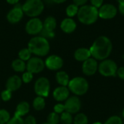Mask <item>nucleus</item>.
<instances>
[{
	"mask_svg": "<svg viewBox=\"0 0 124 124\" xmlns=\"http://www.w3.org/2000/svg\"><path fill=\"white\" fill-rule=\"evenodd\" d=\"M12 68L16 72H23L26 69V64L25 61L20 59H16L12 62Z\"/></svg>",
	"mask_w": 124,
	"mask_h": 124,
	"instance_id": "4be33fe9",
	"label": "nucleus"
},
{
	"mask_svg": "<svg viewBox=\"0 0 124 124\" xmlns=\"http://www.w3.org/2000/svg\"><path fill=\"white\" fill-rule=\"evenodd\" d=\"M30 110V105L27 102H20L16 108V111L15 116L21 117L26 115Z\"/></svg>",
	"mask_w": 124,
	"mask_h": 124,
	"instance_id": "aec40b11",
	"label": "nucleus"
},
{
	"mask_svg": "<svg viewBox=\"0 0 124 124\" xmlns=\"http://www.w3.org/2000/svg\"><path fill=\"white\" fill-rule=\"evenodd\" d=\"M69 89L66 86H60L56 88L53 92V97L55 100L58 102H62L66 100L69 97Z\"/></svg>",
	"mask_w": 124,
	"mask_h": 124,
	"instance_id": "dca6fc26",
	"label": "nucleus"
},
{
	"mask_svg": "<svg viewBox=\"0 0 124 124\" xmlns=\"http://www.w3.org/2000/svg\"><path fill=\"white\" fill-rule=\"evenodd\" d=\"M60 121V117L55 112L51 113L47 117V123L49 124H58Z\"/></svg>",
	"mask_w": 124,
	"mask_h": 124,
	"instance_id": "cd10ccee",
	"label": "nucleus"
},
{
	"mask_svg": "<svg viewBox=\"0 0 124 124\" xmlns=\"http://www.w3.org/2000/svg\"><path fill=\"white\" fill-rule=\"evenodd\" d=\"M123 58L124 59V55H123Z\"/></svg>",
	"mask_w": 124,
	"mask_h": 124,
	"instance_id": "49530a36",
	"label": "nucleus"
},
{
	"mask_svg": "<svg viewBox=\"0 0 124 124\" xmlns=\"http://www.w3.org/2000/svg\"><path fill=\"white\" fill-rule=\"evenodd\" d=\"M117 1L118 3H123V2H124V0H117Z\"/></svg>",
	"mask_w": 124,
	"mask_h": 124,
	"instance_id": "37998d69",
	"label": "nucleus"
},
{
	"mask_svg": "<svg viewBox=\"0 0 124 124\" xmlns=\"http://www.w3.org/2000/svg\"><path fill=\"white\" fill-rule=\"evenodd\" d=\"M90 1L91 4L97 9L100 8L103 5V0H90Z\"/></svg>",
	"mask_w": 124,
	"mask_h": 124,
	"instance_id": "c9c22d12",
	"label": "nucleus"
},
{
	"mask_svg": "<svg viewBox=\"0 0 124 124\" xmlns=\"http://www.w3.org/2000/svg\"><path fill=\"white\" fill-rule=\"evenodd\" d=\"M33 79V73L31 72H25L23 74V81L24 83L27 84L32 81Z\"/></svg>",
	"mask_w": 124,
	"mask_h": 124,
	"instance_id": "473e14b6",
	"label": "nucleus"
},
{
	"mask_svg": "<svg viewBox=\"0 0 124 124\" xmlns=\"http://www.w3.org/2000/svg\"><path fill=\"white\" fill-rule=\"evenodd\" d=\"M6 124H24V121L21 118V117L14 116V117L10 118Z\"/></svg>",
	"mask_w": 124,
	"mask_h": 124,
	"instance_id": "7c9ffc66",
	"label": "nucleus"
},
{
	"mask_svg": "<svg viewBox=\"0 0 124 124\" xmlns=\"http://www.w3.org/2000/svg\"><path fill=\"white\" fill-rule=\"evenodd\" d=\"M43 30V22L38 17L31 18L25 25V31L28 34L36 36Z\"/></svg>",
	"mask_w": 124,
	"mask_h": 124,
	"instance_id": "6e6552de",
	"label": "nucleus"
},
{
	"mask_svg": "<svg viewBox=\"0 0 124 124\" xmlns=\"http://www.w3.org/2000/svg\"><path fill=\"white\" fill-rule=\"evenodd\" d=\"M73 4H76L78 7H81L85 5L88 0H73Z\"/></svg>",
	"mask_w": 124,
	"mask_h": 124,
	"instance_id": "58836bf2",
	"label": "nucleus"
},
{
	"mask_svg": "<svg viewBox=\"0 0 124 124\" xmlns=\"http://www.w3.org/2000/svg\"><path fill=\"white\" fill-rule=\"evenodd\" d=\"M92 57L89 49L87 48H79L76 50L74 53V57L77 61L84 62Z\"/></svg>",
	"mask_w": 124,
	"mask_h": 124,
	"instance_id": "a211bd4d",
	"label": "nucleus"
},
{
	"mask_svg": "<svg viewBox=\"0 0 124 124\" xmlns=\"http://www.w3.org/2000/svg\"><path fill=\"white\" fill-rule=\"evenodd\" d=\"M49 124L48 123H46V124Z\"/></svg>",
	"mask_w": 124,
	"mask_h": 124,
	"instance_id": "de8ad7c7",
	"label": "nucleus"
},
{
	"mask_svg": "<svg viewBox=\"0 0 124 124\" xmlns=\"http://www.w3.org/2000/svg\"><path fill=\"white\" fill-rule=\"evenodd\" d=\"M88 118L84 113H78L73 119L74 124H88Z\"/></svg>",
	"mask_w": 124,
	"mask_h": 124,
	"instance_id": "a878e982",
	"label": "nucleus"
},
{
	"mask_svg": "<svg viewBox=\"0 0 124 124\" xmlns=\"http://www.w3.org/2000/svg\"><path fill=\"white\" fill-rule=\"evenodd\" d=\"M78 9L79 7L76 4H71L68 5L66 8V15L68 16V17H73L78 14Z\"/></svg>",
	"mask_w": 124,
	"mask_h": 124,
	"instance_id": "b1692460",
	"label": "nucleus"
},
{
	"mask_svg": "<svg viewBox=\"0 0 124 124\" xmlns=\"http://www.w3.org/2000/svg\"><path fill=\"white\" fill-rule=\"evenodd\" d=\"M31 51L28 49V48H24L22 49L19 53H18V56H19V59L23 60V61H27L31 57Z\"/></svg>",
	"mask_w": 124,
	"mask_h": 124,
	"instance_id": "bb28decb",
	"label": "nucleus"
},
{
	"mask_svg": "<svg viewBox=\"0 0 124 124\" xmlns=\"http://www.w3.org/2000/svg\"><path fill=\"white\" fill-rule=\"evenodd\" d=\"M89 50L93 58L97 60H104L110 55L113 44L108 37L101 36L94 40Z\"/></svg>",
	"mask_w": 124,
	"mask_h": 124,
	"instance_id": "f257e3e1",
	"label": "nucleus"
},
{
	"mask_svg": "<svg viewBox=\"0 0 124 124\" xmlns=\"http://www.w3.org/2000/svg\"><path fill=\"white\" fill-rule=\"evenodd\" d=\"M98 12L100 17L105 20H110L114 18L116 16L118 9L112 4H105L99 8Z\"/></svg>",
	"mask_w": 124,
	"mask_h": 124,
	"instance_id": "1a4fd4ad",
	"label": "nucleus"
},
{
	"mask_svg": "<svg viewBox=\"0 0 124 124\" xmlns=\"http://www.w3.org/2000/svg\"><path fill=\"white\" fill-rule=\"evenodd\" d=\"M122 116H123V118H124V110H123V112H122Z\"/></svg>",
	"mask_w": 124,
	"mask_h": 124,
	"instance_id": "a18cd8bd",
	"label": "nucleus"
},
{
	"mask_svg": "<svg viewBox=\"0 0 124 124\" xmlns=\"http://www.w3.org/2000/svg\"><path fill=\"white\" fill-rule=\"evenodd\" d=\"M23 15L24 12L23 11L22 6L17 4L12 9H11L8 12L7 15V20L9 23L12 24H16L22 20V18L23 17Z\"/></svg>",
	"mask_w": 124,
	"mask_h": 124,
	"instance_id": "9b49d317",
	"label": "nucleus"
},
{
	"mask_svg": "<svg viewBox=\"0 0 124 124\" xmlns=\"http://www.w3.org/2000/svg\"><path fill=\"white\" fill-rule=\"evenodd\" d=\"M6 1H7V2L8 4H9L15 5V4H17L19 2L20 0H6Z\"/></svg>",
	"mask_w": 124,
	"mask_h": 124,
	"instance_id": "a19ab883",
	"label": "nucleus"
},
{
	"mask_svg": "<svg viewBox=\"0 0 124 124\" xmlns=\"http://www.w3.org/2000/svg\"><path fill=\"white\" fill-rule=\"evenodd\" d=\"M76 23L71 17L65 18L60 24L61 30L65 33H71L76 29Z\"/></svg>",
	"mask_w": 124,
	"mask_h": 124,
	"instance_id": "2eb2a0df",
	"label": "nucleus"
},
{
	"mask_svg": "<svg viewBox=\"0 0 124 124\" xmlns=\"http://www.w3.org/2000/svg\"><path fill=\"white\" fill-rule=\"evenodd\" d=\"M98 70V63L97 60L93 57H90L88 60L83 62L82 65V71L83 73L88 76H93L96 73Z\"/></svg>",
	"mask_w": 124,
	"mask_h": 124,
	"instance_id": "ddd939ff",
	"label": "nucleus"
},
{
	"mask_svg": "<svg viewBox=\"0 0 124 124\" xmlns=\"http://www.w3.org/2000/svg\"><path fill=\"white\" fill-rule=\"evenodd\" d=\"M121 79L124 81V66L123 67H120L118 68L117 70V74H116Z\"/></svg>",
	"mask_w": 124,
	"mask_h": 124,
	"instance_id": "4c0bfd02",
	"label": "nucleus"
},
{
	"mask_svg": "<svg viewBox=\"0 0 124 124\" xmlns=\"http://www.w3.org/2000/svg\"><path fill=\"white\" fill-rule=\"evenodd\" d=\"M118 9H119V12H121V14H122V15H124V2H123V3H119Z\"/></svg>",
	"mask_w": 124,
	"mask_h": 124,
	"instance_id": "ea45409f",
	"label": "nucleus"
},
{
	"mask_svg": "<svg viewBox=\"0 0 124 124\" xmlns=\"http://www.w3.org/2000/svg\"><path fill=\"white\" fill-rule=\"evenodd\" d=\"M52 1L56 4H62V3H64L65 1H66L67 0H52Z\"/></svg>",
	"mask_w": 124,
	"mask_h": 124,
	"instance_id": "79ce46f5",
	"label": "nucleus"
},
{
	"mask_svg": "<svg viewBox=\"0 0 124 124\" xmlns=\"http://www.w3.org/2000/svg\"><path fill=\"white\" fill-rule=\"evenodd\" d=\"M68 89L74 94L81 96L85 94L89 89V83L83 77H75L69 81Z\"/></svg>",
	"mask_w": 124,
	"mask_h": 124,
	"instance_id": "39448f33",
	"label": "nucleus"
},
{
	"mask_svg": "<svg viewBox=\"0 0 124 124\" xmlns=\"http://www.w3.org/2000/svg\"><path fill=\"white\" fill-rule=\"evenodd\" d=\"M118 65L115 61L110 59H105L98 65L99 73L105 77L116 76L118 70Z\"/></svg>",
	"mask_w": 124,
	"mask_h": 124,
	"instance_id": "423d86ee",
	"label": "nucleus"
},
{
	"mask_svg": "<svg viewBox=\"0 0 124 124\" xmlns=\"http://www.w3.org/2000/svg\"><path fill=\"white\" fill-rule=\"evenodd\" d=\"M93 124H103L102 123H101V122H94V123H93Z\"/></svg>",
	"mask_w": 124,
	"mask_h": 124,
	"instance_id": "c03bdc74",
	"label": "nucleus"
},
{
	"mask_svg": "<svg viewBox=\"0 0 124 124\" xmlns=\"http://www.w3.org/2000/svg\"><path fill=\"white\" fill-rule=\"evenodd\" d=\"M33 106L36 110H41L44 109L45 107V100L44 97L38 96L36 98H35L33 102Z\"/></svg>",
	"mask_w": 124,
	"mask_h": 124,
	"instance_id": "5701e85b",
	"label": "nucleus"
},
{
	"mask_svg": "<svg viewBox=\"0 0 124 124\" xmlns=\"http://www.w3.org/2000/svg\"><path fill=\"white\" fill-rule=\"evenodd\" d=\"M24 14L30 17H36L44 9V4L42 0H26L22 5Z\"/></svg>",
	"mask_w": 124,
	"mask_h": 124,
	"instance_id": "20e7f679",
	"label": "nucleus"
},
{
	"mask_svg": "<svg viewBox=\"0 0 124 124\" xmlns=\"http://www.w3.org/2000/svg\"><path fill=\"white\" fill-rule=\"evenodd\" d=\"M60 121L62 124H72L73 120L72 117V114L64 111L61 113V116L60 118Z\"/></svg>",
	"mask_w": 124,
	"mask_h": 124,
	"instance_id": "393cba45",
	"label": "nucleus"
},
{
	"mask_svg": "<svg viewBox=\"0 0 124 124\" xmlns=\"http://www.w3.org/2000/svg\"><path fill=\"white\" fill-rule=\"evenodd\" d=\"M103 124H123L122 118L118 116H113L110 117Z\"/></svg>",
	"mask_w": 124,
	"mask_h": 124,
	"instance_id": "c756f323",
	"label": "nucleus"
},
{
	"mask_svg": "<svg viewBox=\"0 0 124 124\" xmlns=\"http://www.w3.org/2000/svg\"><path fill=\"white\" fill-rule=\"evenodd\" d=\"M54 112H55L56 113H57V114L62 113H63L64 111H65V105H64L63 104H60V103L57 104V105H55L54 107Z\"/></svg>",
	"mask_w": 124,
	"mask_h": 124,
	"instance_id": "72a5a7b5",
	"label": "nucleus"
},
{
	"mask_svg": "<svg viewBox=\"0 0 124 124\" xmlns=\"http://www.w3.org/2000/svg\"><path fill=\"white\" fill-rule=\"evenodd\" d=\"M9 119V113L5 110H0V124H6Z\"/></svg>",
	"mask_w": 124,
	"mask_h": 124,
	"instance_id": "c85d7f7f",
	"label": "nucleus"
},
{
	"mask_svg": "<svg viewBox=\"0 0 124 124\" xmlns=\"http://www.w3.org/2000/svg\"><path fill=\"white\" fill-rule=\"evenodd\" d=\"M57 27V21L56 19L52 16H49L46 17L44 23H43V29L49 31V32H54Z\"/></svg>",
	"mask_w": 124,
	"mask_h": 124,
	"instance_id": "6ab92c4d",
	"label": "nucleus"
},
{
	"mask_svg": "<svg viewBox=\"0 0 124 124\" xmlns=\"http://www.w3.org/2000/svg\"><path fill=\"white\" fill-rule=\"evenodd\" d=\"M1 97L2 99V100H4L5 102L9 100L12 97V92H10L7 89L3 91L1 94Z\"/></svg>",
	"mask_w": 124,
	"mask_h": 124,
	"instance_id": "2f4dec72",
	"label": "nucleus"
},
{
	"mask_svg": "<svg viewBox=\"0 0 124 124\" xmlns=\"http://www.w3.org/2000/svg\"><path fill=\"white\" fill-rule=\"evenodd\" d=\"M65 110L70 114H75L79 112L81 108V102L79 98L76 96L68 97L65 104Z\"/></svg>",
	"mask_w": 124,
	"mask_h": 124,
	"instance_id": "f8f14e48",
	"label": "nucleus"
},
{
	"mask_svg": "<svg viewBox=\"0 0 124 124\" xmlns=\"http://www.w3.org/2000/svg\"><path fill=\"white\" fill-rule=\"evenodd\" d=\"M56 80L57 83L62 86H67L70 81L69 76L65 71L57 72L56 74Z\"/></svg>",
	"mask_w": 124,
	"mask_h": 124,
	"instance_id": "412c9836",
	"label": "nucleus"
},
{
	"mask_svg": "<svg viewBox=\"0 0 124 124\" xmlns=\"http://www.w3.org/2000/svg\"><path fill=\"white\" fill-rule=\"evenodd\" d=\"M34 90L36 94L42 97H48L50 91V84L46 78H39L35 84Z\"/></svg>",
	"mask_w": 124,
	"mask_h": 124,
	"instance_id": "0eeeda50",
	"label": "nucleus"
},
{
	"mask_svg": "<svg viewBox=\"0 0 124 124\" xmlns=\"http://www.w3.org/2000/svg\"><path fill=\"white\" fill-rule=\"evenodd\" d=\"M24 124H36V121L33 116H29L25 119Z\"/></svg>",
	"mask_w": 124,
	"mask_h": 124,
	"instance_id": "e433bc0d",
	"label": "nucleus"
},
{
	"mask_svg": "<svg viewBox=\"0 0 124 124\" xmlns=\"http://www.w3.org/2000/svg\"><path fill=\"white\" fill-rule=\"evenodd\" d=\"M40 33H41V36H43V37L46 38V39H47V38H53L54 36V32H49V31H46L44 29L41 31V32Z\"/></svg>",
	"mask_w": 124,
	"mask_h": 124,
	"instance_id": "f704fd0d",
	"label": "nucleus"
},
{
	"mask_svg": "<svg viewBox=\"0 0 124 124\" xmlns=\"http://www.w3.org/2000/svg\"><path fill=\"white\" fill-rule=\"evenodd\" d=\"M78 20L84 25L94 24L99 17L98 9L92 5H84L78 9L77 14Z\"/></svg>",
	"mask_w": 124,
	"mask_h": 124,
	"instance_id": "7ed1b4c3",
	"label": "nucleus"
},
{
	"mask_svg": "<svg viewBox=\"0 0 124 124\" xmlns=\"http://www.w3.org/2000/svg\"><path fill=\"white\" fill-rule=\"evenodd\" d=\"M28 48L32 54L44 57L49 52L50 46L48 40L43 36L33 37L28 42Z\"/></svg>",
	"mask_w": 124,
	"mask_h": 124,
	"instance_id": "f03ea898",
	"label": "nucleus"
},
{
	"mask_svg": "<svg viewBox=\"0 0 124 124\" xmlns=\"http://www.w3.org/2000/svg\"><path fill=\"white\" fill-rule=\"evenodd\" d=\"M45 67L44 62L39 57H31L26 64V69L28 72L39 73L44 70Z\"/></svg>",
	"mask_w": 124,
	"mask_h": 124,
	"instance_id": "9d476101",
	"label": "nucleus"
},
{
	"mask_svg": "<svg viewBox=\"0 0 124 124\" xmlns=\"http://www.w3.org/2000/svg\"><path fill=\"white\" fill-rule=\"evenodd\" d=\"M44 63L45 66H46L48 69L52 70H57L62 67L63 60L60 56L53 54L48 57Z\"/></svg>",
	"mask_w": 124,
	"mask_h": 124,
	"instance_id": "4468645a",
	"label": "nucleus"
},
{
	"mask_svg": "<svg viewBox=\"0 0 124 124\" xmlns=\"http://www.w3.org/2000/svg\"><path fill=\"white\" fill-rule=\"evenodd\" d=\"M22 85V80L17 76H12L9 77L6 83V88L10 92H15L20 89Z\"/></svg>",
	"mask_w": 124,
	"mask_h": 124,
	"instance_id": "f3484780",
	"label": "nucleus"
}]
</instances>
